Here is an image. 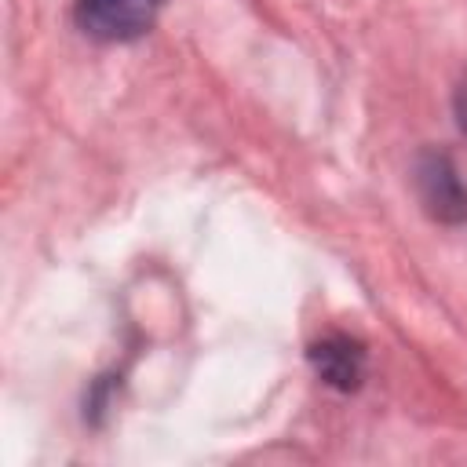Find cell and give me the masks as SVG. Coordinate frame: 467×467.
<instances>
[{"label": "cell", "instance_id": "1", "mask_svg": "<svg viewBox=\"0 0 467 467\" xmlns=\"http://www.w3.org/2000/svg\"><path fill=\"white\" fill-rule=\"evenodd\" d=\"M412 182H416V197H420L423 212L434 223H445V226L467 223V182L460 179V171H456L449 153L423 150L416 157Z\"/></svg>", "mask_w": 467, "mask_h": 467}, {"label": "cell", "instance_id": "3", "mask_svg": "<svg viewBox=\"0 0 467 467\" xmlns=\"http://www.w3.org/2000/svg\"><path fill=\"white\" fill-rule=\"evenodd\" d=\"M306 361L321 383H328L332 390H343V394L358 390L365 379V368H368L365 343L347 332H328V336L314 339L306 350Z\"/></svg>", "mask_w": 467, "mask_h": 467}, {"label": "cell", "instance_id": "4", "mask_svg": "<svg viewBox=\"0 0 467 467\" xmlns=\"http://www.w3.org/2000/svg\"><path fill=\"white\" fill-rule=\"evenodd\" d=\"M452 106H456V124L467 131V73H463V77H460V84H456Z\"/></svg>", "mask_w": 467, "mask_h": 467}, {"label": "cell", "instance_id": "2", "mask_svg": "<svg viewBox=\"0 0 467 467\" xmlns=\"http://www.w3.org/2000/svg\"><path fill=\"white\" fill-rule=\"evenodd\" d=\"M164 0H77L73 18L80 33L102 44H128L153 29Z\"/></svg>", "mask_w": 467, "mask_h": 467}]
</instances>
